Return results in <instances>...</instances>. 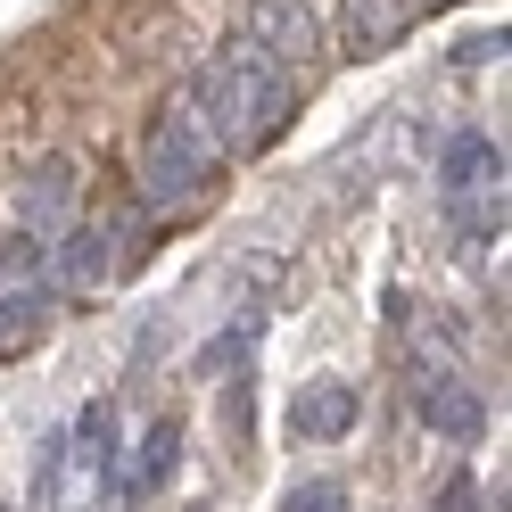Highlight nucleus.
<instances>
[{
	"label": "nucleus",
	"instance_id": "nucleus-1",
	"mask_svg": "<svg viewBox=\"0 0 512 512\" xmlns=\"http://www.w3.org/2000/svg\"><path fill=\"white\" fill-rule=\"evenodd\" d=\"M182 108H190V124L207 133L215 157H256V149L281 141V124L298 116V75L273 67V58L240 34V42H223L207 67L190 75V100H182Z\"/></svg>",
	"mask_w": 512,
	"mask_h": 512
},
{
	"label": "nucleus",
	"instance_id": "nucleus-2",
	"mask_svg": "<svg viewBox=\"0 0 512 512\" xmlns=\"http://www.w3.org/2000/svg\"><path fill=\"white\" fill-rule=\"evenodd\" d=\"M141 256H149V215L67 223L58 248H50V281H58V290H75V298H91V290H108L116 273H133Z\"/></svg>",
	"mask_w": 512,
	"mask_h": 512
},
{
	"label": "nucleus",
	"instance_id": "nucleus-3",
	"mask_svg": "<svg viewBox=\"0 0 512 512\" xmlns=\"http://www.w3.org/2000/svg\"><path fill=\"white\" fill-rule=\"evenodd\" d=\"M207 174H215V149L190 124V108H157L149 133H141V199L174 215V207H190L207 190Z\"/></svg>",
	"mask_w": 512,
	"mask_h": 512
},
{
	"label": "nucleus",
	"instance_id": "nucleus-4",
	"mask_svg": "<svg viewBox=\"0 0 512 512\" xmlns=\"http://www.w3.org/2000/svg\"><path fill=\"white\" fill-rule=\"evenodd\" d=\"M446 215L463 223V240H504V149L488 133H463L438 166Z\"/></svg>",
	"mask_w": 512,
	"mask_h": 512
},
{
	"label": "nucleus",
	"instance_id": "nucleus-5",
	"mask_svg": "<svg viewBox=\"0 0 512 512\" xmlns=\"http://www.w3.org/2000/svg\"><path fill=\"white\" fill-rule=\"evenodd\" d=\"M116 471V405H83L75 438H58V479H50V512H100Z\"/></svg>",
	"mask_w": 512,
	"mask_h": 512
},
{
	"label": "nucleus",
	"instance_id": "nucleus-6",
	"mask_svg": "<svg viewBox=\"0 0 512 512\" xmlns=\"http://www.w3.org/2000/svg\"><path fill=\"white\" fill-rule=\"evenodd\" d=\"M248 42L265 50L273 67H290L298 83H306V67H314V50H323L306 0H248Z\"/></svg>",
	"mask_w": 512,
	"mask_h": 512
},
{
	"label": "nucleus",
	"instance_id": "nucleus-7",
	"mask_svg": "<svg viewBox=\"0 0 512 512\" xmlns=\"http://www.w3.org/2000/svg\"><path fill=\"white\" fill-rule=\"evenodd\" d=\"M356 413H364L356 380H339V372H323V380H298V397H290V438H306V446H331V438H347V430H356Z\"/></svg>",
	"mask_w": 512,
	"mask_h": 512
},
{
	"label": "nucleus",
	"instance_id": "nucleus-8",
	"mask_svg": "<svg viewBox=\"0 0 512 512\" xmlns=\"http://www.w3.org/2000/svg\"><path fill=\"white\" fill-rule=\"evenodd\" d=\"M75 215V157H42L34 174L17 182V223L9 232H34V240H58Z\"/></svg>",
	"mask_w": 512,
	"mask_h": 512
},
{
	"label": "nucleus",
	"instance_id": "nucleus-9",
	"mask_svg": "<svg viewBox=\"0 0 512 512\" xmlns=\"http://www.w3.org/2000/svg\"><path fill=\"white\" fill-rule=\"evenodd\" d=\"M174 471H182V422H157L141 430V446H133V471L116 479V504H149L157 488H174Z\"/></svg>",
	"mask_w": 512,
	"mask_h": 512
},
{
	"label": "nucleus",
	"instance_id": "nucleus-10",
	"mask_svg": "<svg viewBox=\"0 0 512 512\" xmlns=\"http://www.w3.org/2000/svg\"><path fill=\"white\" fill-rule=\"evenodd\" d=\"M405 0H339V50L347 58H380V50H397L405 34Z\"/></svg>",
	"mask_w": 512,
	"mask_h": 512
},
{
	"label": "nucleus",
	"instance_id": "nucleus-11",
	"mask_svg": "<svg viewBox=\"0 0 512 512\" xmlns=\"http://www.w3.org/2000/svg\"><path fill=\"white\" fill-rule=\"evenodd\" d=\"M413 405H422V422H430V430H446V438H479V397L463 389V380H446V372H422Z\"/></svg>",
	"mask_w": 512,
	"mask_h": 512
},
{
	"label": "nucleus",
	"instance_id": "nucleus-12",
	"mask_svg": "<svg viewBox=\"0 0 512 512\" xmlns=\"http://www.w3.org/2000/svg\"><path fill=\"white\" fill-rule=\"evenodd\" d=\"M281 512H347V488L339 479H306V488L281 496Z\"/></svg>",
	"mask_w": 512,
	"mask_h": 512
},
{
	"label": "nucleus",
	"instance_id": "nucleus-13",
	"mask_svg": "<svg viewBox=\"0 0 512 512\" xmlns=\"http://www.w3.org/2000/svg\"><path fill=\"white\" fill-rule=\"evenodd\" d=\"M438 512H479V488H471V479H455V488L438 496Z\"/></svg>",
	"mask_w": 512,
	"mask_h": 512
}]
</instances>
